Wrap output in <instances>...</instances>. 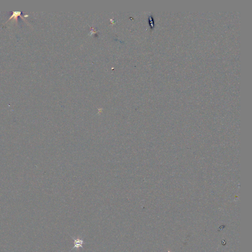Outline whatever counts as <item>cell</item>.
<instances>
[{"label":"cell","mask_w":252,"mask_h":252,"mask_svg":"<svg viewBox=\"0 0 252 252\" xmlns=\"http://www.w3.org/2000/svg\"><path fill=\"white\" fill-rule=\"evenodd\" d=\"M70 237L73 240L74 246L71 249L70 251H72L73 249H77V250H78L80 248H81L83 249V245L85 242H84V241L83 240V239H80V238H77V239H76L74 237H73L72 236H70Z\"/></svg>","instance_id":"6da1fadb"},{"label":"cell","mask_w":252,"mask_h":252,"mask_svg":"<svg viewBox=\"0 0 252 252\" xmlns=\"http://www.w3.org/2000/svg\"><path fill=\"white\" fill-rule=\"evenodd\" d=\"M21 12H13V14L11 16V17H10V18L9 19V20H11L12 18H14V19H17V17L18 16H20V14H21Z\"/></svg>","instance_id":"7a4b0ae2"}]
</instances>
